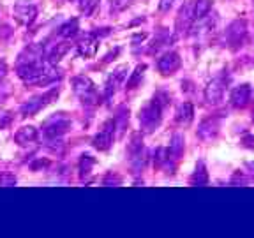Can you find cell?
<instances>
[{
  "label": "cell",
  "mask_w": 254,
  "mask_h": 238,
  "mask_svg": "<svg viewBox=\"0 0 254 238\" xmlns=\"http://www.w3.org/2000/svg\"><path fill=\"white\" fill-rule=\"evenodd\" d=\"M69 50V44L67 43H62V44H57V48L52 52V55H50V62L55 63L59 62L60 59H62V55H65Z\"/></svg>",
  "instance_id": "18"
},
{
  "label": "cell",
  "mask_w": 254,
  "mask_h": 238,
  "mask_svg": "<svg viewBox=\"0 0 254 238\" xmlns=\"http://www.w3.org/2000/svg\"><path fill=\"white\" fill-rule=\"evenodd\" d=\"M59 88H53V90L46 92V94L43 95H37V97H32L30 101H27V103L21 106V117H34L36 113H39L43 108H46L50 103H53V101L59 97Z\"/></svg>",
  "instance_id": "2"
},
{
  "label": "cell",
  "mask_w": 254,
  "mask_h": 238,
  "mask_svg": "<svg viewBox=\"0 0 254 238\" xmlns=\"http://www.w3.org/2000/svg\"><path fill=\"white\" fill-rule=\"evenodd\" d=\"M251 99V88L249 85H242V87H237L231 92V104L235 108H244Z\"/></svg>",
  "instance_id": "9"
},
{
  "label": "cell",
  "mask_w": 254,
  "mask_h": 238,
  "mask_svg": "<svg viewBox=\"0 0 254 238\" xmlns=\"http://www.w3.org/2000/svg\"><path fill=\"white\" fill-rule=\"evenodd\" d=\"M95 164V161L90 157V155H83L81 157V163H79V170H81V175L90 173V168Z\"/></svg>",
  "instance_id": "19"
},
{
  "label": "cell",
  "mask_w": 254,
  "mask_h": 238,
  "mask_svg": "<svg viewBox=\"0 0 254 238\" xmlns=\"http://www.w3.org/2000/svg\"><path fill=\"white\" fill-rule=\"evenodd\" d=\"M199 138L201 139H212L215 134H217V122L212 119L205 120V122L199 125V131H198Z\"/></svg>",
  "instance_id": "13"
},
{
  "label": "cell",
  "mask_w": 254,
  "mask_h": 238,
  "mask_svg": "<svg viewBox=\"0 0 254 238\" xmlns=\"http://www.w3.org/2000/svg\"><path fill=\"white\" fill-rule=\"evenodd\" d=\"M0 185L2 187H11L16 185V177L11 173H2L0 175Z\"/></svg>",
  "instance_id": "21"
},
{
  "label": "cell",
  "mask_w": 254,
  "mask_h": 238,
  "mask_svg": "<svg viewBox=\"0 0 254 238\" xmlns=\"http://www.w3.org/2000/svg\"><path fill=\"white\" fill-rule=\"evenodd\" d=\"M76 32H78V20H71L60 27V36L62 37H72Z\"/></svg>",
  "instance_id": "16"
},
{
  "label": "cell",
  "mask_w": 254,
  "mask_h": 238,
  "mask_svg": "<svg viewBox=\"0 0 254 238\" xmlns=\"http://www.w3.org/2000/svg\"><path fill=\"white\" fill-rule=\"evenodd\" d=\"M161 101L154 99L147 108L139 111V123L145 131H154L161 122Z\"/></svg>",
  "instance_id": "3"
},
{
  "label": "cell",
  "mask_w": 254,
  "mask_h": 238,
  "mask_svg": "<svg viewBox=\"0 0 254 238\" xmlns=\"http://www.w3.org/2000/svg\"><path fill=\"white\" fill-rule=\"evenodd\" d=\"M126 71H127V65H120L113 71V74L108 78V83H106V95H111V92H115V88L120 85L124 78H126Z\"/></svg>",
  "instance_id": "12"
},
{
  "label": "cell",
  "mask_w": 254,
  "mask_h": 238,
  "mask_svg": "<svg viewBox=\"0 0 254 238\" xmlns=\"http://www.w3.org/2000/svg\"><path fill=\"white\" fill-rule=\"evenodd\" d=\"M171 4H173V0H161V9L166 11V9L171 7Z\"/></svg>",
  "instance_id": "24"
},
{
  "label": "cell",
  "mask_w": 254,
  "mask_h": 238,
  "mask_svg": "<svg viewBox=\"0 0 254 238\" xmlns=\"http://www.w3.org/2000/svg\"><path fill=\"white\" fill-rule=\"evenodd\" d=\"M113 132H115V123L106 122L103 127V131H99V134L92 139V145L101 152L108 150L111 147V143H113Z\"/></svg>",
  "instance_id": "6"
},
{
  "label": "cell",
  "mask_w": 254,
  "mask_h": 238,
  "mask_svg": "<svg viewBox=\"0 0 254 238\" xmlns=\"http://www.w3.org/2000/svg\"><path fill=\"white\" fill-rule=\"evenodd\" d=\"M5 76H7V63L4 60H0V83L5 79Z\"/></svg>",
  "instance_id": "23"
},
{
  "label": "cell",
  "mask_w": 254,
  "mask_h": 238,
  "mask_svg": "<svg viewBox=\"0 0 254 238\" xmlns=\"http://www.w3.org/2000/svg\"><path fill=\"white\" fill-rule=\"evenodd\" d=\"M177 120H179L180 123H184V125H187V123L192 120V106H190L189 103H184L182 106H180V110L177 111Z\"/></svg>",
  "instance_id": "15"
},
{
  "label": "cell",
  "mask_w": 254,
  "mask_h": 238,
  "mask_svg": "<svg viewBox=\"0 0 254 238\" xmlns=\"http://www.w3.org/2000/svg\"><path fill=\"white\" fill-rule=\"evenodd\" d=\"M222 92H224V81L222 79H214L208 87H206V101L210 103H219V99L222 97Z\"/></svg>",
  "instance_id": "11"
},
{
  "label": "cell",
  "mask_w": 254,
  "mask_h": 238,
  "mask_svg": "<svg viewBox=\"0 0 254 238\" xmlns=\"http://www.w3.org/2000/svg\"><path fill=\"white\" fill-rule=\"evenodd\" d=\"M97 48H99L97 39H94V37H85V39L78 44V53L81 57H85V59H92V57H95V53H97Z\"/></svg>",
  "instance_id": "10"
},
{
  "label": "cell",
  "mask_w": 254,
  "mask_h": 238,
  "mask_svg": "<svg viewBox=\"0 0 254 238\" xmlns=\"http://www.w3.org/2000/svg\"><path fill=\"white\" fill-rule=\"evenodd\" d=\"M37 139V129L32 125L20 127L14 134V141L20 145V147H27L28 143H34Z\"/></svg>",
  "instance_id": "8"
},
{
  "label": "cell",
  "mask_w": 254,
  "mask_h": 238,
  "mask_svg": "<svg viewBox=\"0 0 254 238\" xmlns=\"http://www.w3.org/2000/svg\"><path fill=\"white\" fill-rule=\"evenodd\" d=\"M12 14H14V20L20 25H30L32 21L36 20L37 16V7L32 4L30 0H18L12 7Z\"/></svg>",
  "instance_id": "4"
},
{
  "label": "cell",
  "mask_w": 254,
  "mask_h": 238,
  "mask_svg": "<svg viewBox=\"0 0 254 238\" xmlns=\"http://www.w3.org/2000/svg\"><path fill=\"white\" fill-rule=\"evenodd\" d=\"M208 11H210V0H196V4L192 5V18L201 20Z\"/></svg>",
  "instance_id": "14"
},
{
  "label": "cell",
  "mask_w": 254,
  "mask_h": 238,
  "mask_svg": "<svg viewBox=\"0 0 254 238\" xmlns=\"http://www.w3.org/2000/svg\"><path fill=\"white\" fill-rule=\"evenodd\" d=\"M72 88L83 104H97V101H99V94L95 90L94 83L85 76H78L72 79Z\"/></svg>",
  "instance_id": "1"
},
{
  "label": "cell",
  "mask_w": 254,
  "mask_h": 238,
  "mask_svg": "<svg viewBox=\"0 0 254 238\" xmlns=\"http://www.w3.org/2000/svg\"><path fill=\"white\" fill-rule=\"evenodd\" d=\"M145 65H138L136 67V71H134V74H132V78L129 79V83H127V87L129 88H136V85H138V81H139V78L143 76V71H145Z\"/></svg>",
  "instance_id": "20"
},
{
  "label": "cell",
  "mask_w": 254,
  "mask_h": 238,
  "mask_svg": "<svg viewBox=\"0 0 254 238\" xmlns=\"http://www.w3.org/2000/svg\"><path fill=\"white\" fill-rule=\"evenodd\" d=\"M157 67H159V71L163 72V74H173V72L180 67V57L177 55L175 52L166 53L164 57H161V59H159Z\"/></svg>",
  "instance_id": "7"
},
{
  "label": "cell",
  "mask_w": 254,
  "mask_h": 238,
  "mask_svg": "<svg viewBox=\"0 0 254 238\" xmlns=\"http://www.w3.org/2000/svg\"><path fill=\"white\" fill-rule=\"evenodd\" d=\"M190 182H192V183H196V182H198V183H206V171H205V168H203V164H199V173L196 171Z\"/></svg>",
  "instance_id": "22"
},
{
  "label": "cell",
  "mask_w": 254,
  "mask_h": 238,
  "mask_svg": "<svg viewBox=\"0 0 254 238\" xmlns=\"http://www.w3.org/2000/svg\"><path fill=\"white\" fill-rule=\"evenodd\" d=\"M97 4H99V0H79L78 7L85 16H90L94 12V9L97 7Z\"/></svg>",
  "instance_id": "17"
},
{
  "label": "cell",
  "mask_w": 254,
  "mask_h": 238,
  "mask_svg": "<svg viewBox=\"0 0 254 238\" xmlns=\"http://www.w3.org/2000/svg\"><path fill=\"white\" fill-rule=\"evenodd\" d=\"M69 127H71V122H69L65 117H62V113H59V115L46 120L43 129H44V134H46L48 138H59V136H62L64 132H67Z\"/></svg>",
  "instance_id": "5"
}]
</instances>
